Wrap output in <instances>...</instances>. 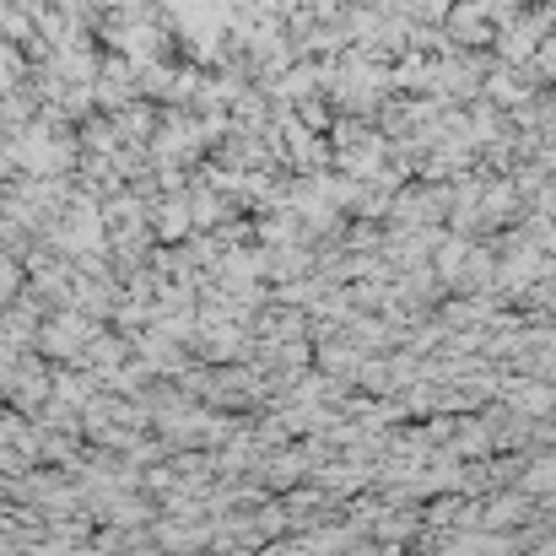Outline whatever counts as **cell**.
I'll use <instances>...</instances> for the list:
<instances>
[{
  "label": "cell",
  "mask_w": 556,
  "mask_h": 556,
  "mask_svg": "<svg viewBox=\"0 0 556 556\" xmlns=\"http://www.w3.org/2000/svg\"><path fill=\"white\" fill-rule=\"evenodd\" d=\"M443 22H448V33L459 38V49H481V43L492 38V22L481 16V5H476V0L448 5V16H443Z\"/></svg>",
  "instance_id": "1"
}]
</instances>
